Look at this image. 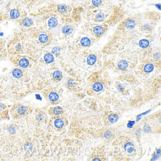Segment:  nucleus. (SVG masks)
Here are the masks:
<instances>
[{
	"label": "nucleus",
	"instance_id": "1",
	"mask_svg": "<svg viewBox=\"0 0 161 161\" xmlns=\"http://www.w3.org/2000/svg\"><path fill=\"white\" fill-rule=\"evenodd\" d=\"M20 16V12L18 9H14L11 10L10 13V17L12 19H16Z\"/></svg>",
	"mask_w": 161,
	"mask_h": 161
},
{
	"label": "nucleus",
	"instance_id": "2",
	"mask_svg": "<svg viewBox=\"0 0 161 161\" xmlns=\"http://www.w3.org/2000/svg\"><path fill=\"white\" fill-rule=\"evenodd\" d=\"M58 24V20L55 18L51 17L48 21V25L50 28H54Z\"/></svg>",
	"mask_w": 161,
	"mask_h": 161
},
{
	"label": "nucleus",
	"instance_id": "3",
	"mask_svg": "<svg viewBox=\"0 0 161 161\" xmlns=\"http://www.w3.org/2000/svg\"><path fill=\"white\" fill-rule=\"evenodd\" d=\"M22 25L25 27H29L33 24V21L31 19L27 18L24 19L22 21Z\"/></svg>",
	"mask_w": 161,
	"mask_h": 161
},
{
	"label": "nucleus",
	"instance_id": "4",
	"mask_svg": "<svg viewBox=\"0 0 161 161\" xmlns=\"http://www.w3.org/2000/svg\"><path fill=\"white\" fill-rule=\"evenodd\" d=\"M87 61L88 64L92 65L96 63L97 57H96L95 55H93V54L89 55L87 58Z\"/></svg>",
	"mask_w": 161,
	"mask_h": 161
},
{
	"label": "nucleus",
	"instance_id": "5",
	"mask_svg": "<svg viewBox=\"0 0 161 161\" xmlns=\"http://www.w3.org/2000/svg\"><path fill=\"white\" fill-rule=\"evenodd\" d=\"M48 36L45 34H42L39 36V41L42 44L47 43L48 41Z\"/></svg>",
	"mask_w": 161,
	"mask_h": 161
},
{
	"label": "nucleus",
	"instance_id": "6",
	"mask_svg": "<svg viewBox=\"0 0 161 161\" xmlns=\"http://www.w3.org/2000/svg\"><path fill=\"white\" fill-rule=\"evenodd\" d=\"M44 60H45V62L48 63V64H50V63H53L54 61V57L52 54L51 53H48L45 55L44 57Z\"/></svg>",
	"mask_w": 161,
	"mask_h": 161
},
{
	"label": "nucleus",
	"instance_id": "7",
	"mask_svg": "<svg viewBox=\"0 0 161 161\" xmlns=\"http://www.w3.org/2000/svg\"><path fill=\"white\" fill-rule=\"evenodd\" d=\"M19 66L21 67V68H26L27 67H28L29 65V62L27 59H21L19 62Z\"/></svg>",
	"mask_w": 161,
	"mask_h": 161
},
{
	"label": "nucleus",
	"instance_id": "8",
	"mask_svg": "<svg viewBox=\"0 0 161 161\" xmlns=\"http://www.w3.org/2000/svg\"><path fill=\"white\" fill-rule=\"evenodd\" d=\"M54 125L56 128H58V129H61L64 126V121L62 119H56L54 121Z\"/></svg>",
	"mask_w": 161,
	"mask_h": 161
},
{
	"label": "nucleus",
	"instance_id": "9",
	"mask_svg": "<svg viewBox=\"0 0 161 161\" xmlns=\"http://www.w3.org/2000/svg\"><path fill=\"white\" fill-rule=\"evenodd\" d=\"M153 69H154V67L153 65L152 64H147L144 67V70L147 73H150L153 70Z\"/></svg>",
	"mask_w": 161,
	"mask_h": 161
},
{
	"label": "nucleus",
	"instance_id": "10",
	"mask_svg": "<svg viewBox=\"0 0 161 161\" xmlns=\"http://www.w3.org/2000/svg\"><path fill=\"white\" fill-rule=\"evenodd\" d=\"M49 98L50 100L51 101L55 102L58 100V99H59V96L57 93L53 92V93L50 94L49 96Z\"/></svg>",
	"mask_w": 161,
	"mask_h": 161
},
{
	"label": "nucleus",
	"instance_id": "11",
	"mask_svg": "<svg viewBox=\"0 0 161 161\" xmlns=\"http://www.w3.org/2000/svg\"><path fill=\"white\" fill-rule=\"evenodd\" d=\"M81 44L84 47H88L91 44V41L87 37H84L81 40Z\"/></svg>",
	"mask_w": 161,
	"mask_h": 161
},
{
	"label": "nucleus",
	"instance_id": "12",
	"mask_svg": "<svg viewBox=\"0 0 161 161\" xmlns=\"http://www.w3.org/2000/svg\"><path fill=\"white\" fill-rule=\"evenodd\" d=\"M22 75V72L20 69H15L13 71V75L14 78H19Z\"/></svg>",
	"mask_w": 161,
	"mask_h": 161
},
{
	"label": "nucleus",
	"instance_id": "13",
	"mask_svg": "<svg viewBox=\"0 0 161 161\" xmlns=\"http://www.w3.org/2000/svg\"><path fill=\"white\" fill-rule=\"evenodd\" d=\"M128 66V64L126 61L122 60L120 61L118 64V67L120 69H123L127 68Z\"/></svg>",
	"mask_w": 161,
	"mask_h": 161
},
{
	"label": "nucleus",
	"instance_id": "14",
	"mask_svg": "<svg viewBox=\"0 0 161 161\" xmlns=\"http://www.w3.org/2000/svg\"><path fill=\"white\" fill-rule=\"evenodd\" d=\"M94 33L97 35H100L103 33L104 31H103V28L101 26H97L95 27L94 30Z\"/></svg>",
	"mask_w": 161,
	"mask_h": 161
},
{
	"label": "nucleus",
	"instance_id": "15",
	"mask_svg": "<svg viewBox=\"0 0 161 161\" xmlns=\"http://www.w3.org/2000/svg\"><path fill=\"white\" fill-rule=\"evenodd\" d=\"M135 26V22L133 20H129L126 23V27L127 29H132Z\"/></svg>",
	"mask_w": 161,
	"mask_h": 161
},
{
	"label": "nucleus",
	"instance_id": "16",
	"mask_svg": "<svg viewBox=\"0 0 161 161\" xmlns=\"http://www.w3.org/2000/svg\"><path fill=\"white\" fill-rule=\"evenodd\" d=\"M103 88V85L101 83L97 82L93 86V89L96 92H99L101 91Z\"/></svg>",
	"mask_w": 161,
	"mask_h": 161
},
{
	"label": "nucleus",
	"instance_id": "17",
	"mask_svg": "<svg viewBox=\"0 0 161 161\" xmlns=\"http://www.w3.org/2000/svg\"><path fill=\"white\" fill-rule=\"evenodd\" d=\"M139 45L141 47H147L149 45V42L147 39H143L139 41Z\"/></svg>",
	"mask_w": 161,
	"mask_h": 161
},
{
	"label": "nucleus",
	"instance_id": "18",
	"mask_svg": "<svg viewBox=\"0 0 161 161\" xmlns=\"http://www.w3.org/2000/svg\"><path fill=\"white\" fill-rule=\"evenodd\" d=\"M72 31V28L70 26H65L63 28V32L64 34L69 35Z\"/></svg>",
	"mask_w": 161,
	"mask_h": 161
},
{
	"label": "nucleus",
	"instance_id": "19",
	"mask_svg": "<svg viewBox=\"0 0 161 161\" xmlns=\"http://www.w3.org/2000/svg\"><path fill=\"white\" fill-rule=\"evenodd\" d=\"M118 119V117L117 115L112 114L109 116V121L112 122V123H115V122H116Z\"/></svg>",
	"mask_w": 161,
	"mask_h": 161
},
{
	"label": "nucleus",
	"instance_id": "20",
	"mask_svg": "<svg viewBox=\"0 0 161 161\" xmlns=\"http://www.w3.org/2000/svg\"><path fill=\"white\" fill-rule=\"evenodd\" d=\"M58 10L61 14L66 13L67 11L66 6L65 5H60L58 6Z\"/></svg>",
	"mask_w": 161,
	"mask_h": 161
},
{
	"label": "nucleus",
	"instance_id": "21",
	"mask_svg": "<svg viewBox=\"0 0 161 161\" xmlns=\"http://www.w3.org/2000/svg\"><path fill=\"white\" fill-rule=\"evenodd\" d=\"M62 72L60 71H54V73L53 74V79L55 80H59L62 77Z\"/></svg>",
	"mask_w": 161,
	"mask_h": 161
},
{
	"label": "nucleus",
	"instance_id": "22",
	"mask_svg": "<svg viewBox=\"0 0 161 161\" xmlns=\"http://www.w3.org/2000/svg\"><path fill=\"white\" fill-rule=\"evenodd\" d=\"M26 111H27V109H26V107L22 106H20V107L18 108L17 112L19 114L23 115L25 114Z\"/></svg>",
	"mask_w": 161,
	"mask_h": 161
},
{
	"label": "nucleus",
	"instance_id": "23",
	"mask_svg": "<svg viewBox=\"0 0 161 161\" xmlns=\"http://www.w3.org/2000/svg\"><path fill=\"white\" fill-rule=\"evenodd\" d=\"M62 112H63V110L62 108L60 107H56L54 108V110H53V112L54 114L56 115H59L60 114H62Z\"/></svg>",
	"mask_w": 161,
	"mask_h": 161
},
{
	"label": "nucleus",
	"instance_id": "24",
	"mask_svg": "<svg viewBox=\"0 0 161 161\" xmlns=\"http://www.w3.org/2000/svg\"><path fill=\"white\" fill-rule=\"evenodd\" d=\"M101 3V0H92V4L95 6H98Z\"/></svg>",
	"mask_w": 161,
	"mask_h": 161
},
{
	"label": "nucleus",
	"instance_id": "25",
	"mask_svg": "<svg viewBox=\"0 0 161 161\" xmlns=\"http://www.w3.org/2000/svg\"><path fill=\"white\" fill-rule=\"evenodd\" d=\"M103 18H104V15L103 14L100 13L97 15V19L98 20H101L103 19Z\"/></svg>",
	"mask_w": 161,
	"mask_h": 161
},
{
	"label": "nucleus",
	"instance_id": "26",
	"mask_svg": "<svg viewBox=\"0 0 161 161\" xmlns=\"http://www.w3.org/2000/svg\"><path fill=\"white\" fill-rule=\"evenodd\" d=\"M60 51V49L58 47H55L53 50V53L56 54V53H58Z\"/></svg>",
	"mask_w": 161,
	"mask_h": 161
},
{
	"label": "nucleus",
	"instance_id": "27",
	"mask_svg": "<svg viewBox=\"0 0 161 161\" xmlns=\"http://www.w3.org/2000/svg\"><path fill=\"white\" fill-rule=\"evenodd\" d=\"M135 124V121H130L128 124V127L129 128H131L132 126H133L134 124Z\"/></svg>",
	"mask_w": 161,
	"mask_h": 161
},
{
	"label": "nucleus",
	"instance_id": "28",
	"mask_svg": "<svg viewBox=\"0 0 161 161\" xmlns=\"http://www.w3.org/2000/svg\"><path fill=\"white\" fill-rule=\"evenodd\" d=\"M134 147L133 145L131 143H127L125 144V146H124V149H125V150H126V148L128 147Z\"/></svg>",
	"mask_w": 161,
	"mask_h": 161
},
{
	"label": "nucleus",
	"instance_id": "29",
	"mask_svg": "<svg viewBox=\"0 0 161 161\" xmlns=\"http://www.w3.org/2000/svg\"><path fill=\"white\" fill-rule=\"evenodd\" d=\"M144 131H145L146 132H149L150 131V128L149 126H146L145 127H144Z\"/></svg>",
	"mask_w": 161,
	"mask_h": 161
},
{
	"label": "nucleus",
	"instance_id": "30",
	"mask_svg": "<svg viewBox=\"0 0 161 161\" xmlns=\"http://www.w3.org/2000/svg\"><path fill=\"white\" fill-rule=\"evenodd\" d=\"M134 150V147H128V149H127V152L128 153H131Z\"/></svg>",
	"mask_w": 161,
	"mask_h": 161
},
{
	"label": "nucleus",
	"instance_id": "31",
	"mask_svg": "<svg viewBox=\"0 0 161 161\" xmlns=\"http://www.w3.org/2000/svg\"><path fill=\"white\" fill-rule=\"evenodd\" d=\"M110 134H111V132L109 131H107L104 133V136L105 137H108V136H110Z\"/></svg>",
	"mask_w": 161,
	"mask_h": 161
},
{
	"label": "nucleus",
	"instance_id": "32",
	"mask_svg": "<svg viewBox=\"0 0 161 161\" xmlns=\"http://www.w3.org/2000/svg\"><path fill=\"white\" fill-rule=\"evenodd\" d=\"M3 16L1 14H0V21H1L3 19Z\"/></svg>",
	"mask_w": 161,
	"mask_h": 161
},
{
	"label": "nucleus",
	"instance_id": "33",
	"mask_svg": "<svg viewBox=\"0 0 161 161\" xmlns=\"http://www.w3.org/2000/svg\"><path fill=\"white\" fill-rule=\"evenodd\" d=\"M1 0H0V3H1Z\"/></svg>",
	"mask_w": 161,
	"mask_h": 161
}]
</instances>
